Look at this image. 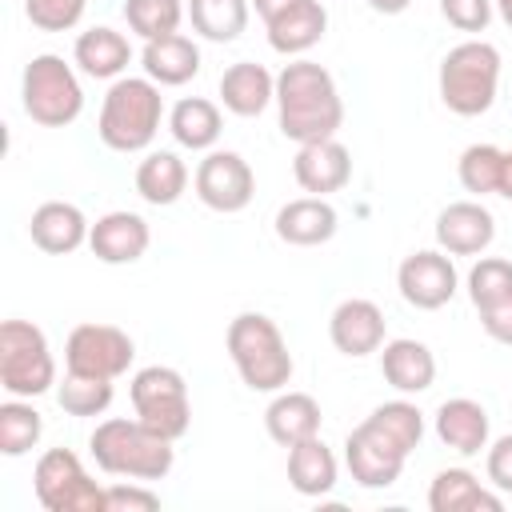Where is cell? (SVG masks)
<instances>
[{"instance_id": "6da1fadb", "label": "cell", "mask_w": 512, "mask_h": 512, "mask_svg": "<svg viewBox=\"0 0 512 512\" xmlns=\"http://www.w3.org/2000/svg\"><path fill=\"white\" fill-rule=\"evenodd\" d=\"M276 108L284 140H332L344 124V100L332 72L316 60H292L276 76Z\"/></svg>"}, {"instance_id": "7a4b0ae2", "label": "cell", "mask_w": 512, "mask_h": 512, "mask_svg": "<svg viewBox=\"0 0 512 512\" xmlns=\"http://www.w3.org/2000/svg\"><path fill=\"white\" fill-rule=\"evenodd\" d=\"M176 440L152 432L144 420H128V416H108L92 428L88 436V452L96 460L100 472L108 476H124V480H164L176 464Z\"/></svg>"}, {"instance_id": "3957f363", "label": "cell", "mask_w": 512, "mask_h": 512, "mask_svg": "<svg viewBox=\"0 0 512 512\" xmlns=\"http://www.w3.org/2000/svg\"><path fill=\"white\" fill-rule=\"evenodd\" d=\"M224 348L244 380V388L252 392H280L292 380V352L288 340L280 332V324L264 312H240L232 316L228 332H224Z\"/></svg>"}, {"instance_id": "277c9868", "label": "cell", "mask_w": 512, "mask_h": 512, "mask_svg": "<svg viewBox=\"0 0 512 512\" xmlns=\"http://www.w3.org/2000/svg\"><path fill=\"white\" fill-rule=\"evenodd\" d=\"M160 120H164L160 84L148 76H120L104 92L96 132L112 152H144L156 140Z\"/></svg>"}, {"instance_id": "5b68a950", "label": "cell", "mask_w": 512, "mask_h": 512, "mask_svg": "<svg viewBox=\"0 0 512 512\" xmlns=\"http://www.w3.org/2000/svg\"><path fill=\"white\" fill-rule=\"evenodd\" d=\"M440 100L456 116H484L500 88V52L488 40H464L444 52L436 76Z\"/></svg>"}, {"instance_id": "8992f818", "label": "cell", "mask_w": 512, "mask_h": 512, "mask_svg": "<svg viewBox=\"0 0 512 512\" xmlns=\"http://www.w3.org/2000/svg\"><path fill=\"white\" fill-rule=\"evenodd\" d=\"M20 104H24L28 120L40 128H68L84 112V88L64 56L40 52L24 64Z\"/></svg>"}, {"instance_id": "52a82bcc", "label": "cell", "mask_w": 512, "mask_h": 512, "mask_svg": "<svg viewBox=\"0 0 512 512\" xmlns=\"http://www.w3.org/2000/svg\"><path fill=\"white\" fill-rule=\"evenodd\" d=\"M56 384V360L48 336L28 320L0 324V388L8 396H40Z\"/></svg>"}, {"instance_id": "ba28073f", "label": "cell", "mask_w": 512, "mask_h": 512, "mask_svg": "<svg viewBox=\"0 0 512 512\" xmlns=\"http://www.w3.org/2000/svg\"><path fill=\"white\" fill-rule=\"evenodd\" d=\"M128 396H132V408H136V420H144L152 432L168 436V440H180L192 424V400H188V384L176 368L168 364H148L132 376L128 384Z\"/></svg>"}, {"instance_id": "9c48e42d", "label": "cell", "mask_w": 512, "mask_h": 512, "mask_svg": "<svg viewBox=\"0 0 512 512\" xmlns=\"http://www.w3.org/2000/svg\"><path fill=\"white\" fill-rule=\"evenodd\" d=\"M32 488L48 512H104V488L84 472L72 448H48L32 468Z\"/></svg>"}, {"instance_id": "30bf717a", "label": "cell", "mask_w": 512, "mask_h": 512, "mask_svg": "<svg viewBox=\"0 0 512 512\" xmlns=\"http://www.w3.org/2000/svg\"><path fill=\"white\" fill-rule=\"evenodd\" d=\"M136 360V344L124 328L116 324H76L64 340V372L76 376H100V380H116L132 368Z\"/></svg>"}, {"instance_id": "8fae6325", "label": "cell", "mask_w": 512, "mask_h": 512, "mask_svg": "<svg viewBox=\"0 0 512 512\" xmlns=\"http://www.w3.org/2000/svg\"><path fill=\"white\" fill-rule=\"evenodd\" d=\"M192 188H196V196H200L204 208L232 216V212H244V208L252 204V196H256V172H252V164H248L240 152H232V148H212V152L196 164Z\"/></svg>"}, {"instance_id": "7c38bea8", "label": "cell", "mask_w": 512, "mask_h": 512, "mask_svg": "<svg viewBox=\"0 0 512 512\" xmlns=\"http://www.w3.org/2000/svg\"><path fill=\"white\" fill-rule=\"evenodd\" d=\"M344 464L360 488H392L408 464V452L372 420H360L344 440Z\"/></svg>"}, {"instance_id": "4fadbf2b", "label": "cell", "mask_w": 512, "mask_h": 512, "mask_svg": "<svg viewBox=\"0 0 512 512\" xmlns=\"http://www.w3.org/2000/svg\"><path fill=\"white\" fill-rule=\"evenodd\" d=\"M396 288H400L404 304H412L420 312H436L456 296L460 276H456V264L444 248H420V252L400 260Z\"/></svg>"}, {"instance_id": "5bb4252c", "label": "cell", "mask_w": 512, "mask_h": 512, "mask_svg": "<svg viewBox=\"0 0 512 512\" xmlns=\"http://www.w3.org/2000/svg\"><path fill=\"white\" fill-rule=\"evenodd\" d=\"M384 332H388V320L380 312V304L364 300V296H352V300H340L328 316V340L336 352L360 360V356H372L384 348Z\"/></svg>"}, {"instance_id": "9a60e30c", "label": "cell", "mask_w": 512, "mask_h": 512, "mask_svg": "<svg viewBox=\"0 0 512 512\" xmlns=\"http://www.w3.org/2000/svg\"><path fill=\"white\" fill-rule=\"evenodd\" d=\"M496 240V216L480 200H456L436 216V244L448 256H480Z\"/></svg>"}, {"instance_id": "2e32d148", "label": "cell", "mask_w": 512, "mask_h": 512, "mask_svg": "<svg viewBox=\"0 0 512 512\" xmlns=\"http://www.w3.org/2000/svg\"><path fill=\"white\" fill-rule=\"evenodd\" d=\"M292 176L308 196H328L348 188L352 180V152L332 136V140H312L296 148L292 160Z\"/></svg>"}, {"instance_id": "e0dca14e", "label": "cell", "mask_w": 512, "mask_h": 512, "mask_svg": "<svg viewBox=\"0 0 512 512\" xmlns=\"http://www.w3.org/2000/svg\"><path fill=\"white\" fill-rule=\"evenodd\" d=\"M152 244V228L140 212H104L92 232H88V248L100 264H136Z\"/></svg>"}, {"instance_id": "ac0fdd59", "label": "cell", "mask_w": 512, "mask_h": 512, "mask_svg": "<svg viewBox=\"0 0 512 512\" xmlns=\"http://www.w3.org/2000/svg\"><path fill=\"white\" fill-rule=\"evenodd\" d=\"M88 232H92L88 216H84L76 204H68V200H44V204L32 212V220H28L32 244H36L40 252H48V256H68V252H76L80 244H88Z\"/></svg>"}, {"instance_id": "d6986e66", "label": "cell", "mask_w": 512, "mask_h": 512, "mask_svg": "<svg viewBox=\"0 0 512 512\" xmlns=\"http://www.w3.org/2000/svg\"><path fill=\"white\" fill-rule=\"evenodd\" d=\"M336 228H340V216L328 204V196H300L276 212V236L284 244H296V248L328 244L336 236Z\"/></svg>"}, {"instance_id": "ffe728a7", "label": "cell", "mask_w": 512, "mask_h": 512, "mask_svg": "<svg viewBox=\"0 0 512 512\" xmlns=\"http://www.w3.org/2000/svg\"><path fill=\"white\" fill-rule=\"evenodd\" d=\"M380 372L400 396H416V392L432 388L436 356L428 344H420L412 336H396V340H384V348H380Z\"/></svg>"}, {"instance_id": "44dd1931", "label": "cell", "mask_w": 512, "mask_h": 512, "mask_svg": "<svg viewBox=\"0 0 512 512\" xmlns=\"http://www.w3.org/2000/svg\"><path fill=\"white\" fill-rule=\"evenodd\" d=\"M436 436L456 456H480L488 448V412L472 396H452L436 408Z\"/></svg>"}, {"instance_id": "7402d4cb", "label": "cell", "mask_w": 512, "mask_h": 512, "mask_svg": "<svg viewBox=\"0 0 512 512\" xmlns=\"http://www.w3.org/2000/svg\"><path fill=\"white\" fill-rule=\"evenodd\" d=\"M264 28H268L272 52H280V56H304L308 48H316L324 40V32H328V8L320 0H296L292 8H284Z\"/></svg>"}, {"instance_id": "603a6c76", "label": "cell", "mask_w": 512, "mask_h": 512, "mask_svg": "<svg viewBox=\"0 0 512 512\" xmlns=\"http://www.w3.org/2000/svg\"><path fill=\"white\" fill-rule=\"evenodd\" d=\"M276 100V76L256 60H236L220 76V104L232 116H260Z\"/></svg>"}, {"instance_id": "cb8c5ba5", "label": "cell", "mask_w": 512, "mask_h": 512, "mask_svg": "<svg viewBox=\"0 0 512 512\" xmlns=\"http://www.w3.org/2000/svg\"><path fill=\"white\" fill-rule=\"evenodd\" d=\"M140 64H144V76L156 80L160 88H180L200 72V48L192 36L172 32L160 40H144Z\"/></svg>"}, {"instance_id": "d4e9b609", "label": "cell", "mask_w": 512, "mask_h": 512, "mask_svg": "<svg viewBox=\"0 0 512 512\" xmlns=\"http://www.w3.org/2000/svg\"><path fill=\"white\" fill-rule=\"evenodd\" d=\"M320 424H324V412H320L316 396H308V392H284L280 388L272 396V404L264 408V428L280 448H292L308 436H320Z\"/></svg>"}, {"instance_id": "484cf974", "label": "cell", "mask_w": 512, "mask_h": 512, "mask_svg": "<svg viewBox=\"0 0 512 512\" xmlns=\"http://www.w3.org/2000/svg\"><path fill=\"white\" fill-rule=\"evenodd\" d=\"M72 60L92 80H120V72L132 64V44H128L124 32H116L108 24H96V28L76 36Z\"/></svg>"}, {"instance_id": "4316f807", "label": "cell", "mask_w": 512, "mask_h": 512, "mask_svg": "<svg viewBox=\"0 0 512 512\" xmlns=\"http://www.w3.org/2000/svg\"><path fill=\"white\" fill-rule=\"evenodd\" d=\"M428 508L432 512H500L504 496L488 492L468 468H444L428 484Z\"/></svg>"}, {"instance_id": "83f0119b", "label": "cell", "mask_w": 512, "mask_h": 512, "mask_svg": "<svg viewBox=\"0 0 512 512\" xmlns=\"http://www.w3.org/2000/svg\"><path fill=\"white\" fill-rule=\"evenodd\" d=\"M168 132L180 148H192V152H212L220 132H224V116H220V104H212L208 96H184L172 104L168 112Z\"/></svg>"}, {"instance_id": "f1b7e54d", "label": "cell", "mask_w": 512, "mask_h": 512, "mask_svg": "<svg viewBox=\"0 0 512 512\" xmlns=\"http://www.w3.org/2000/svg\"><path fill=\"white\" fill-rule=\"evenodd\" d=\"M184 188H188V164L176 152L160 148V152H148L136 164V192H140L144 204L168 208V204H176L184 196Z\"/></svg>"}, {"instance_id": "f546056e", "label": "cell", "mask_w": 512, "mask_h": 512, "mask_svg": "<svg viewBox=\"0 0 512 512\" xmlns=\"http://www.w3.org/2000/svg\"><path fill=\"white\" fill-rule=\"evenodd\" d=\"M288 484L300 496H328L336 488V456L320 436L288 448Z\"/></svg>"}, {"instance_id": "4dcf8cb0", "label": "cell", "mask_w": 512, "mask_h": 512, "mask_svg": "<svg viewBox=\"0 0 512 512\" xmlns=\"http://www.w3.org/2000/svg\"><path fill=\"white\" fill-rule=\"evenodd\" d=\"M192 32L212 40V44H232L248 28L252 0H184Z\"/></svg>"}, {"instance_id": "1f68e13d", "label": "cell", "mask_w": 512, "mask_h": 512, "mask_svg": "<svg viewBox=\"0 0 512 512\" xmlns=\"http://www.w3.org/2000/svg\"><path fill=\"white\" fill-rule=\"evenodd\" d=\"M40 436H44V420L24 396H12L0 404V452L4 456L32 452L40 444Z\"/></svg>"}, {"instance_id": "d6a6232c", "label": "cell", "mask_w": 512, "mask_h": 512, "mask_svg": "<svg viewBox=\"0 0 512 512\" xmlns=\"http://www.w3.org/2000/svg\"><path fill=\"white\" fill-rule=\"evenodd\" d=\"M184 16H188L184 0H124V20L140 40H160L180 32Z\"/></svg>"}, {"instance_id": "836d02e7", "label": "cell", "mask_w": 512, "mask_h": 512, "mask_svg": "<svg viewBox=\"0 0 512 512\" xmlns=\"http://www.w3.org/2000/svg\"><path fill=\"white\" fill-rule=\"evenodd\" d=\"M500 168H504V148H496V144H468L456 160V176H460L464 192H472V196L500 192Z\"/></svg>"}, {"instance_id": "e575fe53", "label": "cell", "mask_w": 512, "mask_h": 512, "mask_svg": "<svg viewBox=\"0 0 512 512\" xmlns=\"http://www.w3.org/2000/svg\"><path fill=\"white\" fill-rule=\"evenodd\" d=\"M112 380H100V376H76V372H64V384L56 388V400L68 416H104L108 404H112Z\"/></svg>"}, {"instance_id": "d590c367", "label": "cell", "mask_w": 512, "mask_h": 512, "mask_svg": "<svg viewBox=\"0 0 512 512\" xmlns=\"http://www.w3.org/2000/svg\"><path fill=\"white\" fill-rule=\"evenodd\" d=\"M368 420L380 424V428H384L408 456H412V448H420V440H424V412H420L412 400H388V404H376Z\"/></svg>"}, {"instance_id": "8d00e7d4", "label": "cell", "mask_w": 512, "mask_h": 512, "mask_svg": "<svg viewBox=\"0 0 512 512\" xmlns=\"http://www.w3.org/2000/svg\"><path fill=\"white\" fill-rule=\"evenodd\" d=\"M512 296V260H500V256H480L468 272V300L472 308H488L496 300Z\"/></svg>"}, {"instance_id": "74e56055", "label": "cell", "mask_w": 512, "mask_h": 512, "mask_svg": "<svg viewBox=\"0 0 512 512\" xmlns=\"http://www.w3.org/2000/svg\"><path fill=\"white\" fill-rule=\"evenodd\" d=\"M88 0H24V16L40 32H68L80 24Z\"/></svg>"}, {"instance_id": "f35d334b", "label": "cell", "mask_w": 512, "mask_h": 512, "mask_svg": "<svg viewBox=\"0 0 512 512\" xmlns=\"http://www.w3.org/2000/svg\"><path fill=\"white\" fill-rule=\"evenodd\" d=\"M156 508H160V496L152 488H144V480L104 488V512H156Z\"/></svg>"}, {"instance_id": "ab89813d", "label": "cell", "mask_w": 512, "mask_h": 512, "mask_svg": "<svg viewBox=\"0 0 512 512\" xmlns=\"http://www.w3.org/2000/svg\"><path fill=\"white\" fill-rule=\"evenodd\" d=\"M492 0H440V16L456 32H484L492 20Z\"/></svg>"}, {"instance_id": "60d3db41", "label": "cell", "mask_w": 512, "mask_h": 512, "mask_svg": "<svg viewBox=\"0 0 512 512\" xmlns=\"http://www.w3.org/2000/svg\"><path fill=\"white\" fill-rule=\"evenodd\" d=\"M484 472H488V484L504 496H512V432L500 436L492 448H488V460H484Z\"/></svg>"}, {"instance_id": "b9f144b4", "label": "cell", "mask_w": 512, "mask_h": 512, "mask_svg": "<svg viewBox=\"0 0 512 512\" xmlns=\"http://www.w3.org/2000/svg\"><path fill=\"white\" fill-rule=\"evenodd\" d=\"M480 328L496 340V344H512V296L480 308Z\"/></svg>"}, {"instance_id": "7bdbcfd3", "label": "cell", "mask_w": 512, "mask_h": 512, "mask_svg": "<svg viewBox=\"0 0 512 512\" xmlns=\"http://www.w3.org/2000/svg\"><path fill=\"white\" fill-rule=\"evenodd\" d=\"M296 0H252V8H256V16L268 24V20H276L284 8H292Z\"/></svg>"}, {"instance_id": "ee69618b", "label": "cell", "mask_w": 512, "mask_h": 512, "mask_svg": "<svg viewBox=\"0 0 512 512\" xmlns=\"http://www.w3.org/2000/svg\"><path fill=\"white\" fill-rule=\"evenodd\" d=\"M408 4H412V0H368V8L380 12V16H400Z\"/></svg>"}, {"instance_id": "f6af8a7d", "label": "cell", "mask_w": 512, "mask_h": 512, "mask_svg": "<svg viewBox=\"0 0 512 512\" xmlns=\"http://www.w3.org/2000/svg\"><path fill=\"white\" fill-rule=\"evenodd\" d=\"M504 200H512V152H504V168H500V192Z\"/></svg>"}, {"instance_id": "bcb514c9", "label": "cell", "mask_w": 512, "mask_h": 512, "mask_svg": "<svg viewBox=\"0 0 512 512\" xmlns=\"http://www.w3.org/2000/svg\"><path fill=\"white\" fill-rule=\"evenodd\" d=\"M492 4H496V12H500V20H504V24L512 28V0H492Z\"/></svg>"}]
</instances>
